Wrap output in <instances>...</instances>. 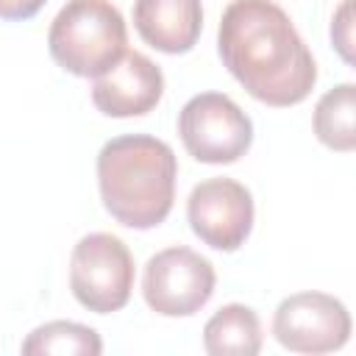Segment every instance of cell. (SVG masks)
Instances as JSON below:
<instances>
[{
	"label": "cell",
	"mask_w": 356,
	"mask_h": 356,
	"mask_svg": "<svg viewBox=\"0 0 356 356\" xmlns=\"http://www.w3.org/2000/svg\"><path fill=\"white\" fill-rule=\"evenodd\" d=\"M225 70L259 103L286 108L309 97L317 64L289 14L273 0H231L217 31Z\"/></svg>",
	"instance_id": "6da1fadb"
},
{
	"label": "cell",
	"mask_w": 356,
	"mask_h": 356,
	"mask_svg": "<svg viewBox=\"0 0 356 356\" xmlns=\"http://www.w3.org/2000/svg\"><path fill=\"white\" fill-rule=\"evenodd\" d=\"M178 161L167 142L128 134L97 153V186L106 211L125 228L147 231L167 220L175 200Z\"/></svg>",
	"instance_id": "7a4b0ae2"
},
{
	"label": "cell",
	"mask_w": 356,
	"mask_h": 356,
	"mask_svg": "<svg viewBox=\"0 0 356 356\" xmlns=\"http://www.w3.org/2000/svg\"><path fill=\"white\" fill-rule=\"evenodd\" d=\"M47 47L61 70L97 78L125 56L128 28L108 0H67L50 22Z\"/></svg>",
	"instance_id": "3957f363"
},
{
	"label": "cell",
	"mask_w": 356,
	"mask_h": 356,
	"mask_svg": "<svg viewBox=\"0 0 356 356\" xmlns=\"http://www.w3.org/2000/svg\"><path fill=\"white\" fill-rule=\"evenodd\" d=\"M70 289L95 314L120 312L134 289V256L128 245L114 234H86L70 256Z\"/></svg>",
	"instance_id": "277c9868"
},
{
	"label": "cell",
	"mask_w": 356,
	"mask_h": 356,
	"mask_svg": "<svg viewBox=\"0 0 356 356\" xmlns=\"http://www.w3.org/2000/svg\"><path fill=\"white\" fill-rule=\"evenodd\" d=\"M186 153L203 164H234L253 145L250 117L222 92H200L178 114Z\"/></svg>",
	"instance_id": "5b68a950"
},
{
	"label": "cell",
	"mask_w": 356,
	"mask_h": 356,
	"mask_svg": "<svg viewBox=\"0 0 356 356\" xmlns=\"http://www.w3.org/2000/svg\"><path fill=\"white\" fill-rule=\"evenodd\" d=\"M214 264L192 248H164L145 264L142 295L161 317H189L200 312L214 292Z\"/></svg>",
	"instance_id": "8992f818"
},
{
	"label": "cell",
	"mask_w": 356,
	"mask_h": 356,
	"mask_svg": "<svg viewBox=\"0 0 356 356\" xmlns=\"http://www.w3.org/2000/svg\"><path fill=\"white\" fill-rule=\"evenodd\" d=\"M186 220L203 245L234 253L250 236L253 195L234 178H206L189 192Z\"/></svg>",
	"instance_id": "52a82bcc"
},
{
	"label": "cell",
	"mask_w": 356,
	"mask_h": 356,
	"mask_svg": "<svg viewBox=\"0 0 356 356\" xmlns=\"http://www.w3.org/2000/svg\"><path fill=\"white\" fill-rule=\"evenodd\" d=\"M275 339L295 353H331L350 337V314L342 300L325 292H298L273 314Z\"/></svg>",
	"instance_id": "ba28073f"
},
{
	"label": "cell",
	"mask_w": 356,
	"mask_h": 356,
	"mask_svg": "<svg viewBox=\"0 0 356 356\" xmlns=\"http://www.w3.org/2000/svg\"><path fill=\"white\" fill-rule=\"evenodd\" d=\"M164 95V75L145 53L125 50V56L92 83V103L106 117H142L159 106Z\"/></svg>",
	"instance_id": "9c48e42d"
},
{
	"label": "cell",
	"mask_w": 356,
	"mask_h": 356,
	"mask_svg": "<svg viewBox=\"0 0 356 356\" xmlns=\"http://www.w3.org/2000/svg\"><path fill=\"white\" fill-rule=\"evenodd\" d=\"M134 25L153 50L189 53L203 28V6L200 0H136Z\"/></svg>",
	"instance_id": "30bf717a"
},
{
	"label": "cell",
	"mask_w": 356,
	"mask_h": 356,
	"mask_svg": "<svg viewBox=\"0 0 356 356\" xmlns=\"http://www.w3.org/2000/svg\"><path fill=\"white\" fill-rule=\"evenodd\" d=\"M203 348L211 356H256L261 350L259 314L245 303L217 309L203 325Z\"/></svg>",
	"instance_id": "8fae6325"
},
{
	"label": "cell",
	"mask_w": 356,
	"mask_h": 356,
	"mask_svg": "<svg viewBox=\"0 0 356 356\" xmlns=\"http://www.w3.org/2000/svg\"><path fill=\"white\" fill-rule=\"evenodd\" d=\"M314 134L331 150L350 153L356 147V86L353 83H339L317 100Z\"/></svg>",
	"instance_id": "7c38bea8"
},
{
	"label": "cell",
	"mask_w": 356,
	"mask_h": 356,
	"mask_svg": "<svg viewBox=\"0 0 356 356\" xmlns=\"http://www.w3.org/2000/svg\"><path fill=\"white\" fill-rule=\"evenodd\" d=\"M25 356H47V353H61V356H97L103 353V339L95 328L70 323V320H53L39 328H33L25 342H22Z\"/></svg>",
	"instance_id": "4fadbf2b"
},
{
	"label": "cell",
	"mask_w": 356,
	"mask_h": 356,
	"mask_svg": "<svg viewBox=\"0 0 356 356\" xmlns=\"http://www.w3.org/2000/svg\"><path fill=\"white\" fill-rule=\"evenodd\" d=\"M331 42L337 53L353 64V0H342V6L334 11L331 19Z\"/></svg>",
	"instance_id": "5bb4252c"
},
{
	"label": "cell",
	"mask_w": 356,
	"mask_h": 356,
	"mask_svg": "<svg viewBox=\"0 0 356 356\" xmlns=\"http://www.w3.org/2000/svg\"><path fill=\"white\" fill-rule=\"evenodd\" d=\"M47 0H0V19H8V22H22V19H31L42 11Z\"/></svg>",
	"instance_id": "9a60e30c"
}]
</instances>
